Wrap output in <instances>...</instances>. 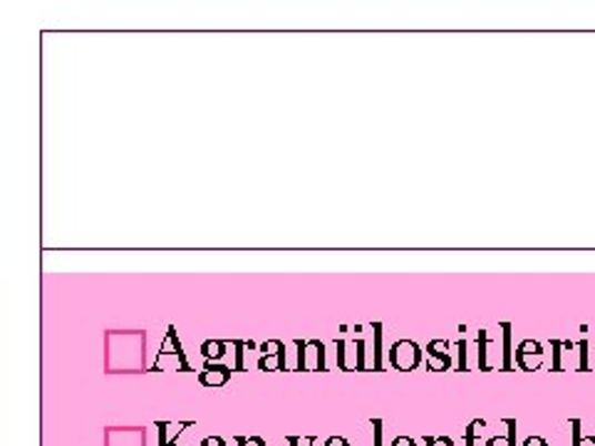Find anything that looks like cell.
I'll return each mask as SVG.
<instances>
[{
	"mask_svg": "<svg viewBox=\"0 0 595 446\" xmlns=\"http://www.w3.org/2000/svg\"><path fill=\"white\" fill-rule=\"evenodd\" d=\"M201 446H226V442H223L221 437H206L204 442H201Z\"/></svg>",
	"mask_w": 595,
	"mask_h": 446,
	"instance_id": "obj_16",
	"label": "cell"
},
{
	"mask_svg": "<svg viewBox=\"0 0 595 446\" xmlns=\"http://www.w3.org/2000/svg\"><path fill=\"white\" fill-rule=\"evenodd\" d=\"M236 446H265V442L261 437H233Z\"/></svg>",
	"mask_w": 595,
	"mask_h": 446,
	"instance_id": "obj_11",
	"label": "cell"
},
{
	"mask_svg": "<svg viewBox=\"0 0 595 446\" xmlns=\"http://www.w3.org/2000/svg\"><path fill=\"white\" fill-rule=\"evenodd\" d=\"M372 427H375V446H382V422L372 419Z\"/></svg>",
	"mask_w": 595,
	"mask_h": 446,
	"instance_id": "obj_14",
	"label": "cell"
},
{
	"mask_svg": "<svg viewBox=\"0 0 595 446\" xmlns=\"http://www.w3.org/2000/svg\"><path fill=\"white\" fill-rule=\"evenodd\" d=\"M521 446H548V442L544 437H528Z\"/></svg>",
	"mask_w": 595,
	"mask_h": 446,
	"instance_id": "obj_15",
	"label": "cell"
},
{
	"mask_svg": "<svg viewBox=\"0 0 595 446\" xmlns=\"http://www.w3.org/2000/svg\"><path fill=\"white\" fill-rule=\"evenodd\" d=\"M422 442L427 446H454V439L450 437H424Z\"/></svg>",
	"mask_w": 595,
	"mask_h": 446,
	"instance_id": "obj_12",
	"label": "cell"
},
{
	"mask_svg": "<svg viewBox=\"0 0 595 446\" xmlns=\"http://www.w3.org/2000/svg\"><path fill=\"white\" fill-rule=\"evenodd\" d=\"M390 446H417V442H414L412 437H407V434H402V437H397Z\"/></svg>",
	"mask_w": 595,
	"mask_h": 446,
	"instance_id": "obj_13",
	"label": "cell"
},
{
	"mask_svg": "<svg viewBox=\"0 0 595 446\" xmlns=\"http://www.w3.org/2000/svg\"><path fill=\"white\" fill-rule=\"evenodd\" d=\"M226 339H206V343L201 345V357H204L206 363H219V359L226 355Z\"/></svg>",
	"mask_w": 595,
	"mask_h": 446,
	"instance_id": "obj_6",
	"label": "cell"
},
{
	"mask_svg": "<svg viewBox=\"0 0 595 446\" xmlns=\"http://www.w3.org/2000/svg\"><path fill=\"white\" fill-rule=\"evenodd\" d=\"M504 424L508 427V432L502 434V437H492L484 446H516V422L506 419Z\"/></svg>",
	"mask_w": 595,
	"mask_h": 446,
	"instance_id": "obj_7",
	"label": "cell"
},
{
	"mask_svg": "<svg viewBox=\"0 0 595 446\" xmlns=\"http://www.w3.org/2000/svg\"><path fill=\"white\" fill-rule=\"evenodd\" d=\"M323 446H350V444H347V439H343V437H331V439H327Z\"/></svg>",
	"mask_w": 595,
	"mask_h": 446,
	"instance_id": "obj_17",
	"label": "cell"
},
{
	"mask_svg": "<svg viewBox=\"0 0 595 446\" xmlns=\"http://www.w3.org/2000/svg\"><path fill=\"white\" fill-rule=\"evenodd\" d=\"M285 442H289L291 446H313L317 442L315 434H311V437H301V434H289V437H285Z\"/></svg>",
	"mask_w": 595,
	"mask_h": 446,
	"instance_id": "obj_10",
	"label": "cell"
},
{
	"mask_svg": "<svg viewBox=\"0 0 595 446\" xmlns=\"http://www.w3.org/2000/svg\"><path fill=\"white\" fill-rule=\"evenodd\" d=\"M450 343L446 339H432L427 345V367L430 372H446L452 367V355H450Z\"/></svg>",
	"mask_w": 595,
	"mask_h": 446,
	"instance_id": "obj_4",
	"label": "cell"
},
{
	"mask_svg": "<svg viewBox=\"0 0 595 446\" xmlns=\"http://www.w3.org/2000/svg\"><path fill=\"white\" fill-rule=\"evenodd\" d=\"M516 365L524 372H536L544 365V345L536 343V339H524L516 347Z\"/></svg>",
	"mask_w": 595,
	"mask_h": 446,
	"instance_id": "obj_3",
	"label": "cell"
},
{
	"mask_svg": "<svg viewBox=\"0 0 595 446\" xmlns=\"http://www.w3.org/2000/svg\"><path fill=\"white\" fill-rule=\"evenodd\" d=\"M573 446H595V437L581 434V422H573Z\"/></svg>",
	"mask_w": 595,
	"mask_h": 446,
	"instance_id": "obj_9",
	"label": "cell"
},
{
	"mask_svg": "<svg viewBox=\"0 0 595 446\" xmlns=\"http://www.w3.org/2000/svg\"><path fill=\"white\" fill-rule=\"evenodd\" d=\"M486 432V422L484 419H474L470 427H466V434H464V444L466 446H474L476 439H482Z\"/></svg>",
	"mask_w": 595,
	"mask_h": 446,
	"instance_id": "obj_8",
	"label": "cell"
},
{
	"mask_svg": "<svg viewBox=\"0 0 595 446\" xmlns=\"http://www.w3.org/2000/svg\"><path fill=\"white\" fill-rule=\"evenodd\" d=\"M229 379H231V367L221 363H206L199 375V382L204 387H223Z\"/></svg>",
	"mask_w": 595,
	"mask_h": 446,
	"instance_id": "obj_5",
	"label": "cell"
},
{
	"mask_svg": "<svg viewBox=\"0 0 595 446\" xmlns=\"http://www.w3.org/2000/svg\"><path fill=\"white\" fill-rule=\"evenodd\" d=\"M387 355H390V365L397 372H412L420 367L424 353L414 339H400V343L390 347Z\"/></svg>",
	"mask_w": 595,
	"mask_h": 446,
	"instance_id": "obj_1",
	"label": "cell"
},
{
	"mask_svg": "<svg viewBox=\"0 0 595 446\" xmlns=\"http://www.w3.org/2000/svg\"><path fill=\"white\" fill-rule=\"evenodd\" d=\"M259 369L263 372H285V345L279 339H265L261 345V357H259Z\"/></svg>",
	"mask_w": 595,
	"mask_h": 446,
	"instance_id": "obj_2",
	"label": "cell"
}]
</instances>
